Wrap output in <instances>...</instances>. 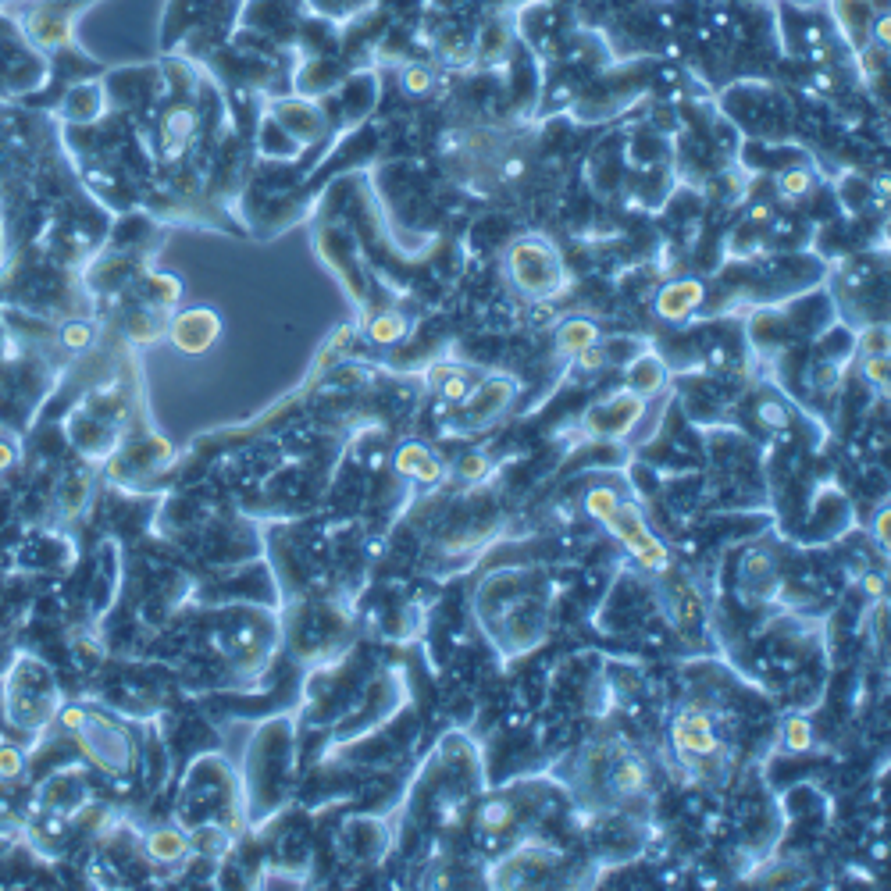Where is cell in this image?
Segmentation results:
<instances>
[{
  "mask_svg": "<svg viewBox=\"0 0 891 891\" xmlns=\"http://www.w3.org/2000/svg\"><path fill=\"white\" fill-rule=\"evenodd\" d=\"M549 603H553V592H549L546 574L507 567L478 589L475 617L499 653L521 656L546 638Z\"/></svg>",
  "mask_w": 891,
  "mask_h": 891,
  "instance_id": "obj_1",
  "label": "cell"
},
{
  "mask_svg": "<svg viewBox=\"0 0 891 891\" xmlns=\"http://www.w3.org/2000/svg\"><path fill=\"white\" fill-rule=\"evenodd\" d=\"M581 799L592 813H638L653 802V770L642 756L621 742H596L581 756Z\"/></svg>",
  "mask_w": 891,
  "mask_h": 891,
  "instance_id": "obj_2",
  "label": "cell"
},
{
  "mask_svg": "<svg viewBox=\"0 0 891 891\" xmlns=\"http://www.w3.org/2000/svg\"><path fill=\"white\" fill-rule=\"evenodd\" d=\"M296 763V742H293V720L275 717L254 735L250 760H246V806L250 817L261 820L275 813L289 799L293 788Z\"/></svg>",
  "mask_w": 891,
  "mask_h": 891,
  "instance_id": "obj_3",
  "label": "cell"
},
{
  "mask_svg": "<svg viewBox=\"0 0 891 891\" xmlns=\"http://www.w3.org/2000/svg\"><path fill=\"white\" fill-rule=\"evenodd\" d=\"M671 745L681 770L699 785H724L731 770V742L720 735L717 710L710 703L688 699L671 724Z\"/></svg>",
  "mask_w": 891,
  "mask_h": 891,
  "instance_id": "obj_4",
  "label": "cell"
},
{
  "mask_svg": "<svg viewBox=\"0 0 891 891\" xmlns=\"http://www.w3.org/2000/svg\"><path fill=\"white\" fill-rule=\"evenodd\" d=\"M61 724L79 738L82 753L93 767H100L104 774H129L132 767V742L115 720L100 717L93 710H82V706H72V710L61 713Z\"/></svg>",
  "mask_w": 891,
  "mask_h": 891,
  "instance_id": "obj_5",
  "label": "cell"
},
{
  "mask_svg": "<svg viewBox=\"0 0 891 891\" xmlns=\"http://www.w3.org/2000/svg\"><path fill=\"white\" fill-rule=\"evenodd\" d=\"M507 271L510 278H514V286L521 289L528 300H546V296L560 293V282H564L560 257H556L553 246L542 243V239H521V243L510 250Z\"/></svg>",
  "mask_w": 891,
  "mask_h": 891,
  "instance_id": "obj_6",
  "label": "cell"
},
{
  "mask_svg": "<svg viewBox=\"0 0 891 891\" xmlns=\"http://www.w3.org/2000/svg\"><path fill=\"white\" fill-rule=\"evenodd\" d=\"M646 400L638 393H617L610 400H599L585 410V417L578 421V439L581 442H617L624 435H631V428L638 425Z\"/></svg>",
  "mask_w": 891,
  "mask_h": 891,
  "instance_id": "obj_7",
  "label": "cell"
},
{
  "mask_svg": "<svg viewBox=\"0 0 891 891\" xmlns=\"http://www.w3.org/2000/svg\"><path fill=\"white\" fill-rule=\"evenodd\" d=\"M514 393H517L514 378H485L475 389V396L457 407L460 414L453 417V428H457V432H485V428L510 407Z\"/></svg>",
  "mask_w": 891,
  "mask_h": 891,
  "instance_id": "obj_8",
  "label": "cell"
},
{
  "mask_svg": "<svg viewBox=\"0 0 891 891\" xmlns=\"http://www.w3.org/2000/svg\"><path fill=\"white\" fill-rule=\"evenodd\" d=\"M560 863V852L549 845H524L510 852L503 863L492 867V888H517V884H539Z\"/></svg>",
  "mask_w": 891,
  "mask_h": 891,
  "instance_id": "obj_9",
  "label": "cell"
},
{
  "mask_svg": "<svg viewBox=\"0 0 891 891\" xmlns=\"http://www.w3.org/2000/svg\"><path fill=\"white\" fill-rule=\"evenodd\" d=\"M221 332V321L214 311H207V307H197V311H182L175 314V321L168 325V336H172L175 350L182 353H204L211 350V343L218 339Z\"/></svg>",
  "mask_w": 891,
  "mask_h": 891,
  "instance_id": "obj_10",
  "label": "cell"
},
{
  "mask_svg": "<svg viewBox=\"0 0 891 891\" xmlns=\"http://www.w3.org/2000/svg\"><path fill=\"white\" fill-rule=\"evenodd\" d=\"M396 471L417 485H439L442 478H446L442 460L428 450L425 442H407V446H400V453H396Z\"/></svg>",
  "mask_w": 891,
  "mask_h": 891,
  "instance_id": "obj_11",
  "label": "cell"
},
{
  "mask_svg": "<svg viewBox=\"0 0 891 891\" xmlns=\"http://www.w3.org/2000/svg\"><path fill=\"white\" fill-rule=\"evenodd\" d=\"M485 382L475 368H432V393L446 400L450 407H460L475 396V389Z\"/></svg>",
  "mask_w": 891,
  "mask_h": 891,
  "instance_id": "obj_12",
  "label": "cell"
},
{
  "mask_svg": "<svg viewBox=\"0 0 891 891\" xmlns=\"http://www.w3.org/2000/svg\"><path fill=\"white\" fill-rule=\"evenodd\" d=\"M147 852L157 863H186L189 852H193V842H189V834H182L179 827H157L147 838Z\"/></svg>",
  "mask_w": 891,
  "mask_h": 891,
  "instance_id": "obj_13",
  "label": "cell"
},
{
  "mask_svg": "<svg viewBox=\"0 0 891 891\" xmlns=\"http://www.w3.org/2000/svg\"><path fill=\"white\" fill-rule=\"evenodd\" d=\"M699 300H703V289H699V282H674V286H667L660 293V314L663 318H671V321H685L688 314L699 307Z\"/></svg>",
  "mask_w": 891,
  "mask_h": 891,
  "instance_id": "obj_14",
  "label": "cell"
},
{
  "mask_svg": "<svg viewBox=\"0 0 891 891\" xmlns=\"http://www.w3.org/2000/svg\"><path fill=\"white\" fill-rule=\"evenodd\" d=\"M596 336H599V332H596L592 321L574 318V321H567V325L560 328V336H556V350L564 353V357H578L585 346L596 343Z\"/></svg>",
  "mask_w": 891,
  "mask_h": 891,
  "instance_id": "obj_15",
  "label": "cell"
},
{
  "mask_svg": "<svg viewBox=\"0 0 891 891\" xmlns=\"http://www.w3.org/2000/svg\"><path fill=\"white\" fill-rule=\"evenodd\" d=\"M635 393L638 396H646V393H656L663 385V368H660V360L656 357H646V360H635Z\"/></svg>",
  "mask_w": 891,
  "mask_h": 891,
  "instance_id": "obj_16",
  "label": "cell"
},
{
  "mask_svg": "<svg viewBox=\"0 0 891 891\" xmlns=\"http://www.w3.org/2000/svg\"><path fill=\"white\" fill-rule=\"evenodd\" d=\"M403 332H407V321H403L400 314H382V318L371 325V339H375V343H396Z\"/></svg>",
  "mask_w": 891,
  "mask_h": 891,
  "instance_id": "obj_17",
  "label": "cell"
},
{
  "mask_svg": "<svg viewBox=\"0 0 891 891\" xmlns=\"http://www.w3.org/2000/svg\"><path fill=\"white\" fill-rule=\"evenodd\" d=\"M25 770V756L15 745H0V781H15Z\"/></svg>",
  "mask_w": 891,
  "mask_h": 891,
  "instance_id": "obj_18",
  "label": "cell"
},
{
  "mask_svg": "<svg viewBox=\"0 0 891 891\" xmlns=\"http://www.w3.org/2000/svg\"><path fill=\"white\" fill-rule=\"evenodd\" d=\"M460 471H464L467 478H482L485 471H489V460L478 457V453H475V457H471V460H460Z\"/></svg>",
  "mask_w": 891,
  "mask_h": 891,
  "instance_id": "obj_19",
  "label": "cell"
},
{
  "mask_svg": "<svg viewBox=\"0 0 891 891\" xmlns=\"http://www.w3.org/2000/svg\"><path fill=\"white\" fill-rule=\"evenodd\" d=\"M877 542H881V549L888 546V510L877 514Z\"/></svg>",
  "mask_w": 891,
  "mask_h": 891,
  "instance_id": "obj_20",
  "label": "cell"
}]
</instances>
